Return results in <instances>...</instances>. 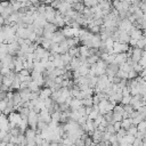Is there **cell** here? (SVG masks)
<instances>
[{
    "mask_svg": "<svg viewBox=\"0 0 146 146\" xmlns=\"http://www.w3.org/2000/svg\"><path fill=\"white\" fill-rule=\"evenodd\" d=\"M38 120H39V115L36 112H34L33 110H30L29 114H27V125L31 127V128H35L36 127V123H38Z\"/></svg>",
    "mask_w": 146,
    "mask_h": 146,
    "instance_id": "cell-1",
    "label": "cell"
},
{
    "mask_svg": "<svg viewBox=\"0 0 146 146\" xmlns=\"http://www.w3.org/2000/svg\"><path fill=\"white\" fill-rule=\"evenodd\" d=\"M131 27H132V23H131L128 18L122 19V21L119 23V25H117V29H119V30H121V31H125V32H128Z\"/></svg>",
    "mask_w": 146,
    "mask_h": 146,
    "instance_id": "cell-2",
    "label": "cell"
},
{
    "mask_svg": "<svg viewBox=\"0 0 146 146\" xmlns=\"http://www.w3.org/2000/svg\"><path fill=\"white\" fill-rule=\"evenodd\" d=\"M66 36L64 35V33L62 32V30H56L55 32H52V36H51V41L54 42H60L65 39Z\"/></svg>",
    "mask_w": 146,
    "mask_h": 146,
    "instance_id": "cell-3",
    "label": "cell"
},
{
    "mask_svg": "<svg viewBox=\"0 0 146 146\" xmlns=\"http://www.w3.org/2000/svg\"><path fill=\"white\" fill-rule=\"evenodd\" d=\"M56 9H57V11H59L60 14H65L68 9H71V3H68V2H66V1H64V0H60V3L58 5V7H57Z\"/></svg>",
    "mask_w": 146,
    "mask_h": 146,
    "instance_id": "cell-4",
    "label": "cell"
},
{
    "mask_svg": "<svg viewBox=\"0 0 146 146\" xmlns=\"http://www.w3.org/2000/svg\"><path fill=\"white\" fill-rule=\"evenodd\" d=\"M51 95V89L49 87H41L40 88V91H39V98L41 99H44L47 97H50Z\"/></svg>",
    "mask_w": 146,
    "mask_h": 146,
    "instance_id": "cell-5",
    "label": "cell"
},
{
    "mask_svg": "<svg viewBox=\"0 0 146 146\" xmlns=\"http://www.w3.org/2000/svg\"><path fill=\"white\" fill-rule=\"evenodd\" d=\"M42 30H43V34H46V33H52V32H55V31L57 30V26H56L54 23L47 22V23L43 25Z\"/></svg>",
    "mask_w": 146,
    "mask_h": 146,
    "instance_id": "cell-6",
    "label": "cell"
},
{
    "mask_svg": "<svg viewBox=\"0 0 146 146\" xmlns=\"http://www.w3.org/2000/svg\"><path fill=\"white\" fill-rule=\"evenodd\" d=\"M127 58H128L127 52H119V54H115V56H114V60H113V62H115V63H117V64L120 65V64L124 63V62L127 60Z\"/></svg>",
    "mask_w": 146,
    "mask_h": 146,
    "instance_id": "cell-7",
    "label": "cell"
},
{
    "mask_svg": "<svg viewBox=\"0 0 146 146\" xmlns=\"http://www.w3.org/2000/svg\"><path fill=\"white\" fill-rule=\"evenodd\" d=\"M11 99H13V102H14L15 107H16V106H21V105H22V103H23V100H22V98H21L19 92H18V91H16V90L11 94Z\"/></svg>",
    "mask_w": 146,
    "mask_h": 146,
    "instance_id": "cell-8",
    "label": "cell"
},
{
    "mask_svg": "<svg viewBox=\"0 0 146 146\" xmlns=\"http://www.w3.org/2000/svg\"><path fill=\"white\" fill-rule=\"evenodd\" d=\"M120 31V35H119V42H123V43H128L129 44V40H130V34L125 31Z\"/></svg>",
    "mask_w": 146,
    "mask_h": 146,
    "instance_id": "cell-9",
    "label": "cell"
},
{
    "mask_svg": "<svg viewBox=\"0 0 146 146\" xmlns=\"http://www.w3.org/2000/svg\"><path fill=\"white\" fill-rule=\"evenodd\" d=\"M71 8H72L73 10H75V11L82 13V10H83V8H84V5H83V2H82V1L76 0L75 2H73V3L71 5Z\"/></svg>",
    "mask_w": 146,
    "mask_h": 146,
    "instance_id": "cell-10",
    "label": "cell"
},
{
    "mask_svg": "<svg viewBox=\"0 0 146 146\" xmlns=\"http://www.w3.org/2000/svg\"><path fill=\"white\" fill-rule=\"evenodd\" d=\"M131 124H132V122H131V119L130 117H125V119H122L121 120V127L124 128V129H128Z\"/></svg>",
    "mask_w": 146,
    "mask_h": 146,
    "instance_id": "cell-11",
    "label": "cell"
},
{
    "mask_svg": "<svg viewBox=\"0 0 146 146\" xmlns=\"http://www.w3.org/2000/svg\"><path fill=\"white\" fill-rule=\"evenodd\" d=\"M50 117H51V122H59V117H60V112L59 111H55L50 114Z\"/></svg>",
    "mask_w": 146,
    "mask_h": 146,
    "instance_id": "cell-12",
    "label": "cell"
},
{
    "mask_svg": "<svg viewBox=\"0 0 146 146\" xmlns=\"http://www.w3.org/2000/svg\"><path fill=\"white\" fill-rule=\"evenodd\" d=\"M82 2H83V5H84V7H95V6H97L98 5V1L97 0H82Z\"/></svg>",
    "mask_w": 146,
    "mask_h": 146,
    "instance_id": "cell-13",
    "label": "cell"
},
{
    "mask_svg": "<svg viewBox=\"0 0 146 146\" xmlns=\"http://www.w3.org/2000/svg\"><path fill=\"white\" fill-rule=\"evenodd\" d=\"M145 44H146V40H145V35H143L140 39H138V40H137L136 47L141 48V49H145Z\"/></svg>",
    "mask_w": 146,
    "mask_h": 146,
    "instance_id": "cell-14",
    "label": "cell"
},
{
    "mask_svg": "<svg viewBox=\"0 0 146 146\" xmlns=\"http://www.w3.org/2000/svg\"><path fill=\"white\" fill-rule=\"evenodd\" d=\"M30 89H31V91H39L40 90V87L36 84V82L35 81H33V80H31L30 82H29V86H27Z\"/></svg>",
    "mask_w": 146,
    "mask_h": 146,
    "instance_id": "cell-15",
    "label": "cell"
},
{
    "mask_svg": "<svg viewBox=\"0 0 146 146\" xmlns=\"http://www.w3.org/2000/svg\"><path fill=\"white\" fill-rule=\"evenodd\" d=\"M11 82H13V79L11 78H9L7 75H2V84H5V86H7V87L10 88Z\"/></svg>",
    "mask_w": 146,
    "mask_h": 146,
    "instance_id": "cell-16",
    "label": "cell"
},
{
    "mask_svg": "<svg viewBox=\"0 0 146 146\" xmlns=\"http://www.w3.org/2000/svg\"><path fill=\"white\" fill-rule=\"evenodd\" d=\"M136 127H137L138 131H146V122H145V120H141L140 122H138L136 124Z\"/></svg>",
    "mask_w": 146,
    "mask_h": 146,
    "instance_id": "cell-17",
    "label": "cell"
},
{
    "mask_svg": "<svg viewBox=\"0 0 146 146\" xmlns=\"http://www.w3.org/2000/svg\"><path fill=\"white\" fill-rule=\"evenodd\" d=\"M81 104H82L83 106H92V98H91V97L82 98V99H81Z\"/></svg>",
    "mask_w": 146,
    "mask_h": 146,
    "instance_id": "cell-18",
    "label": "cell"
},
{
    "mask_svg": "<svg viewBox=\"0 0 146 146\" xmlns=\"http://www.w3.org/2000/svg\"><path fill=\"white\" fill-rule=\"evenodd\" d=\"M127 132L128 133H130V135H132V136H136V133L138 132V130H137V127L135 125V124H131L128 129H127Z\"/></svg>",
    "mask_w": 146,
    "mask_h": 146,
    "instance_id": "cell-19",
    "label": "cell"
},
{
    "mask_svg": "<svg viewBox=\"0 0 146 146\" xmlns=\"http://www.w3.org/2000/svg\"><path fill=\"white\" fill-rule=\"evenodd\" d=\"M23 67L26 68V70H29V71L31 72V71L33 70V62H30V60L23 62Z\"/></svg>",
    "mask_w": 146,
    "mask_h": 146,
    "instance_id": "cell-20",
    "label": "cell"
},
{
    "mask_svg": "<svg viewBox=\"0 0 146 146\" xmlns=\"http://www.w3.org/2000/svg\"><path fill=\"white\" fill-rule=\"evenodd\" d=\"M130 99H131V95H125V96H122V99L120 102V104H129L130 103Z\"/></svg>",
    "mask_w": 146,
    "mask_h": 146,
    "instance_id": "cell-21",
    "label": "cell"
},
{
    "mask_svg": "<svg viewBox=\"0 0 146 146\" xmlns=\"http://www.w3.org/2000/svg\"><path fill=\"white\" fill-rule=\"evenodd\" d=\"M92 24H94V25H97V26H102V25H103V17L92 18Z\"/></svg>",
    "mask_w": 146,
    "mask_h": 146,
    "instance_id": "cell-22",
    "label": "cell"
},
{
    "mask_svg": "<svg viewBox=\"0 0 146 146\" xmlns=\"http://www.w3.org/2000/svg\"><path fill=\"white\" fill-rule=\"evenodd\" d=\"M127 82H128V79H120V81L117 82V88L119 89H122L127 86Z\"/></svg>",
    "mask_w": 146,
    "mask_h": 146,
    "instance_id": "cell-23",
    "label": "cell"
},
{
    "mask_svg": "<svg viewBox=\"0 0 146 146\" xmlns=\"http://www.w3.org/2000/svg\"><path fill=\"white\" fill-rule=\"evenodd\" d=\"M105 130L108 131V132H111V133H115V129L113 127V123H107L105 125Z\"/></svg>",
    "mask_w": 146,
    "mask_h": 146,
    "instance_id": "cell-24",
    "label": "cell"
},
{
    "mask_svg": "<svg viewBox=\"0 0 146 146\" xmlns=\"http://www.w3.org/2000/svg\"><path fill=\"white\" fill-rule=\"evenodd\" d=\"M131 145L132 146H143V140L140 138H138V137H135V139L131 143Z\"/></svg>",
    "mask_w": 146,
    "mask_h": 146,
    "instance_id": "cell-25",
    "label": "cell"
},
{
    "mask_svg": "<svg viewBox=\"0 0 146 146\" xmlns=\"http://www.w3.org/2000/svg\"><path fill=\"white\" fill-rule=\"evenodd\" d=\"M137 75H138L137 72H135L133 70H130V71L128 72V74H127V79H133V78H136Z\"/></svg>",
    "mask_w": 146,
    "mask_h": 146,
    "instance_id": "cell-26",
    "label": "cell"
},
{
    "mask_svg": "<svg viewBox=\"0 0 146 146\" xmlns=\"http://www.w3.org/2000/svg\"><path fill=\"white\" fill-rule=\"evenodd\" d=\"M18 73H19L21 75H23V76H27V75H30V71L26 70V68H24V67H23L22 70H19Z\"/></svg>",
    "mask_w": 146,
    "mask_h": 146,
    "instance_id": "cell-27",
    "label": "cell"
},
{
    "mask_svg": "<svg viewBox=\"0 0 146 146\" xmlns=\"http://www.w3.org/2000/svg\"><path fill=\"white\" fill-rule=\"evenodd\" d=\"M6 98H7V97H6ZM6 98L0 100V110H1V111H3V110L6 108V106H7V99H6Z\"/></svg>",
    "mask_w": 146,
    "mask_h": 146,
    "instance_id": "cell-28",
    "label": "cell"
},
{
    "mask_svg": "<svg viewBox=\"0 0 146 146\" xmlns=\"http://www.w3.org/2000/svg\"><path fill=\"white\" fill-rule=\"evenodd\" d=\"M73 144H74V145H78V146H83V145H84V141L79 137V138H76V139L74 140Z\"/></svg>",
    "mask_w": 146,
    "mask_h": 146,
    "instance_id": "cell-29",
    "label": "cell"
},
{
    "mask_svg": "<svg viewBox=\"0 0 146 146\" xmlns=\"http://www.w3.org/2000/svg\"><path fill=\"white\" fill-rule=\"evenodd\" d=\"M113 113V112H112ZM122 120V115L121 114H115V113H113V122L114 121H121Z\"/></svg>",
    "mask_w": 146,
    "mask_h": 146,
    "instance_id": "cell-30",
    "label": "cell"
},
{
    "mask_svg": "<svg viewBox=\"0 0 146 146\" xmlns=\"http://www.w3.org/2000/svg\"><path fill=\"white\" fill-rule=\"evenodd\" d=\"M83 141H84V145H87V146L92 144V139H91V137H90V136H87V137L84 138V140H83Z\"/></svg>",
    "mask_w": 146,
    "mask_h": 146,
    "instance_id": "cell-31",
    "label": "cell"
},
{
    "mask_svg": "<svg viewBox=\"0 0 146 146\" xmlns=\"http://www.w3.org/2000/svg\"><path fill=\"white\" fill-rule=\"evenodd\" d=\"M3 22H5V18H3V17L0 15V24L2 25V24H3Z\"/></svg>",
    "mask_w": 146,
    "mask_h": 146,
    "instance_id": "cell-32",
    "label": "cell"
},
{
    "mask_svg": "<svg viewBox=\"0 0 146 146\" xmlns=\"http://www.w3.org/2000/svg\"><path fill=\"white\" fill-rule=\"evenodd\" d=\"M130 2H137V1H140V0H129Z\"/></svg>",
    "mask_w": 146,
    "mask_h": 146,
    "instance_id": "cell-33",
    "label": "cell"
},
{
    "mask_svg": "<svg viewBox=\"0 0 146 146\" xmlns=\"http://www.w3.org/2000/svg\"><path fill=\"white\" fill-rule=\"evenodd\" d=\"M1 114H2V111H1V110H0V115H1Z\"/></svg>",
    "mask_w": 146,
    "mask_h": 146,
    "instance_id": "cell-34",
    "label": "cell"
},
{
    "mask_svg": "<svg viewBox=\"0 0 146 146\" xmlns=\"http://www.w3.org/2000/svg\"><path fill=\"white\" fill-rule=\"evenodd\" d=\"M1 26H2V25H1V24H0V31H1Z\"/></svg>",
    "mask_w": 146,
    "mask_h": 146,
    "instance_id": "cell-35",
    "label": "cell"
}]
</instances>
